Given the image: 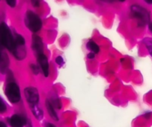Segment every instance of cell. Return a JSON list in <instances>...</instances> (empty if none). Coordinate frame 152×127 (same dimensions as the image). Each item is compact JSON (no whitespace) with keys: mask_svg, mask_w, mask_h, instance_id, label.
<instances>
[{"mask_svg":"<svg viewBox=\"0 0 152 127\" xmlns=\"http://www.w3.org/2000/svg\"><path fill=\"white\" fill-rule=\"evenodd\" d=\"M0 43L13 53L15 48L14 37L7 25L4 23L0 25Z\"/></svg>","mask_w":152,"mask_h":127,"instance_id":"6da1fadb","label":"cell"},{"mask_svg":"<svg viewBox=\"0 0 152 127\" xmlns=\"http://www.w3.org/2000/svg\"><path fill=\"white\" fill-rule=\"evenodd\" d=\"M25 22L27 28L34 33L38 32L42 28V20L39 16L31 10L27 12Z\"/></svg>","mask_w":152,"mask_h":127,"instance_id":"7a4b0ae2","label":"cell"},{"mask_svg":"<svg viewBox=\"0 0 152 127\" xmlns=\"http://www.w3.org/2000/svg\"><path fill=\"white\" fill-rule=\"evenodd\" d=\"M132 16L138 19L140 23L142 25H145L148 23L150 20V15L148 10L137 4H134L131 7Z\"/></svg>","mask_w":152,"mask_h":127,"instance_id":"3957f363","label":"cell"},{"mask_svg":"<svg viewBox=\"0 0 152 127\" xmlns=\"http://www.w3.org/2000/svg\"><path fill=\"white\" fill-rule=\"evenodd\" d=\"M5 95L7 99L13 104L18 103L21 99L19 88L14 82H10L7 85L5 89Z\"/></svg>","mask_w":152,"mask_h":127,"instance_id":"277c9868","label":"cell"},{"mask_svg":"<svg viewBox=\"0 0 152 127\" xmlns=\"http://www.w3.org/2000/svg\"><path fill=\"white\" fill-rule=\"evenodd\" d=\"M25 96L30 106L37 105L39 101L38 90L34 87H28L25 89Z\"/></svg>","mask_w":152,"mask_h":127,"instance_id":"5b68a950","label":"cell"},{"mask_svg":"<svg viewBox=\"0 0 152 127\" xmlns=\"http://www.w3.org/2000/svg\"><path fill=\"white\" fill-rule=\"evenodd\" d=\"M32 48L37 56L43 54V43L41 37L37 34H34L32 37Z\"/></svg>","mask_w":152,"mask_h":127,"instance_id":"8992f818","label":"cell"},{"mask_svg":"<svg viewBox=\"0 0 152 127\" xmlns=\"http://www.w3.org/2000/svg\"><path fill=\"white\" fill-rule=\"evenodd\" d=\"M37 59H38V62L41 67L42 70L45 77H48L49 75V64L47 57L44 54H40L37 56Z\"/></svg>","mask_w":152,"mask_h":127,"instance_id":"52a82bcc","label":"cell"},{"mask_svg":"<svg viewBox=\"0 0 152 127\" xmlns=\"http://www.w3.org/2000/svg\"><path fill=\"white\" fill-rule=\"evenodd\" d=\"M25 123V119L19 115H14L10 118V124L11 127H23Z\"/></svg>","mask_w":152,"mask_h":127,"instance_id":"ba28073f","label":"cell"},{"mask_svg":"<svg viewBox=\"0 0 152 127\" xmlns=\"http://www.w3.org/2000/svg\"><path fill=\"white\" fill-rule=\"evenodd\" d=\"M45 106H46V108H47L48 112L49 115H50V117L53 119V120H56V121H57V120H59V117H58L56 112H55L54 107H53V104H52L51 103L48 101H48H46V102H45Z\"/></svg>","mask_w":152,"mask_h":127,"instance_id":"9c48e42d","label":"cell"},{"mask_svg":"<svg viewBox=\"0 0 152 127\" xmlns=\"http://www.w3.org/2000/svg\"><path fill=\"white\" fill-rule=\"evenodd\" d=\"M31 111H32L33 115L35 116V117L37 120H42V119L43 118V112L42 110L38 106V105L31 106Z\"/></svg>","mask_w":152,"mask_h":127,"instance_id":"30bf717a","label":"cell"},{"mask_svg":"<svg viewBox=\"0 0 152 127\" xmlns=\"http://www.w3.org/2000/svg\"><path fill=\"white\" fill-rule=\"evenodd\" d=\"M87 48L88 49H90L92 51V53L94 54H98L99 52V46H97V44L96 43L91 41V40L87 43Z\"/></svg>","mask_w":152,"mask_h":127,"instance_id":"8fae6325","label":"cell"},{"mask_svg":"<svg viewBox=\"0 0 152 127\" xmlns=\"http://www.w3.org/2000/svg\"><path fill=\"white\" fill-rule=\"evenodd\" d=\"M2 59H0L1 62H0V71L2 73L4 72L6 69H7V66H8L9 61L8 59H7V57L6 55H4V57H2Z\"/></svg>","mask_w":152,"mask_h":127,"instance_id":"7c38bea8","label":"cell"},{"mask_svg":"<svg viewBox=\"0 0 152 127\" xmlns=\"http://www.w3.org/2000/svg\"><path fill=\"white\" fill-rule=\"evenodd\" d=\"M14 43L15 46H25V39L22 36L19 34H16L14 37Z\"/></svg>","mask_w":152,"mask_h":127,"instance_id":"4fadbf2b","label":"cell"},{"mask_svg":"<svg viewBox=\"0 0 152 127\" xmlns=\"http://www.w3.org/2000/svg\"><path fill=\"white\" fill-rule=\"evenodd\" d=\"M143 43L145 45V46H146L148 51H149L150 54L152 56V40H151V39L146 38L143 40Z\"/></svg>","mask_w":152,"mask_h":127,"instance_id":"5bb4252c","label":"cell"},{"mask_svg":"<svg viewBox=\"0 0 152 127\" xmlns=\"http://www.w3.org/2000/svg\"><path fill=\"white\" fill-rule=\"evenodd\" d=\"M7 107H6L5 104L3 101V100L0 98V113H3L6 111Z\"/></svg>","mask_w":152,"mask_h":127,"instance_id":"9a60e30c","label":"cell"},{"mask_svg":"<svg viewBox=\"0 0 152 127\" xmlns=\"http://www.w3.org/2000/svg\"><path fill=\"white\" fill-rule=\"evenodd\" d=\"M56 62L59 65V66H62V65H64L63 58H62L61 56L57 57L56 58Z\"/></svg>","mask_w":152,"mask_h":127,"instance_id":"2e32d148","label":"cell"},{"mask_svg":"<svg viewBox=\"0 0 152 127\" xmlns=\"http://www.w3.org/2000/svg\"><path fill=\"white\" fill-rule=\"evenodd\" d=\"M31 70H32L33 73H34V74H38L39 71V68L37 65H35V64H32V65H31Z\"/></svg>","mask_w":152,"mask_h":127,"instance_id":"e0dca14e","label":"cell"},{"mask_svg":"<svg viewBox=\"0 0 152 127\" xmlns=\"http://www.w3.org/2000/svg\"><path fill=\"white\" fill-rule=\"evenodd\" d=\"M6 2H7V4L11 7H14L16 4V1H14V0H8V1H7Z\"/></svg>","mask_w":152,"mask_h":127,"instance_id":"ac0fdd59","label":"cell"},{"mask_svg":"<svg viewBox=\"0 0 152 127\" xmlns=\"http://www.w3.org/2000/svg\"><path fill=\"white\" fill-rule=\"evenodd\" d=\"M95 57V54L92 53V52H91V53H89L88 54V59H94Z\"/></svg>","mask_w":152,"mask_h":127,"instance_id":"d6986e66","label":"cell"},{"mask_svg":"<svg viewBox=\"0 0 152 127\" xmlns=\"http://www.w3.org/2000/svg\"><path fill=\"white\" fill-rule=\"evenodd\" d=\"M32 4L34 7H39V1H32Z\"/></svg>","mask_w":152,"mask_h":127,"instance_id":"ffe728a7","label":"cell"},{"mask_svg":"<svg viewBox=\"0 0 152 127\" xmlns=\"http://www.w3.org/2000/svg\"><path fill=\"white\" fill-rule=\"evenodd\" d=\"M0 127H7V126H6L5 123H3V122H0Z\"/></svg>","mask_w":152,"mask_h":127,"instance_id":"44dd1931","label":"cell"},{"mask_svg":"<svg viewBox=\"0 0 152 127\" xmlns=\"http://www.w3.org/2000/svg\"><path fill=\"white\" fill-rule=\"evenodd\" d=\"M47 127H56V126H55L53 124H52V123H48V124H47Z\"/></svg>","mask_w":152,"mask_h":127,"instance_id":"7402d4cb","label":"cell"},{"mask_svg":"<svg viewBox=\"0 0 152 127\" xmlns=\"http://www.w3.org/2000/svg\"><path fill=\"white\" fill-rule=\"evenodd\" d=\"M148 28H149V30L152 32V22H150L149 25H148Z\"/></svg>","mask_w":152,"mask_h":127,"instance_id":"603a6c76","label":"cell"},{"mask_svg":"<svg viewBox=\"0 0 152 127\" xmlns=\"http://www.w3.org/2000/svg\"><path fill=\"white\" fill-rule=\"evenodd\" d=\"M145 2H147L148 4H152V1H145Z\"/></svg>","mask_w":152,"mask_h":127,"instance_id":"cb8c5ba5","label":"cell"},{"mask_svg":"<svg viewBox=\"0 0 152 127\" xmlns=\"http://www.w3.org/2000/svg\"><path fill=\"white\" fill-rule=\"evenodd\" d=\"M0 59H1V54H0Z\"/></svg>","mask_w":152,"mask_h":127,"instance_id":"d4e9b609","label":"cell"}]
</instances>
